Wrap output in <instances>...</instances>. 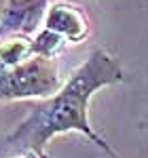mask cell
<instances>
[{
    "label": "cell",
    "mask_w": 148,
    "mask_h": 158,
    "mask_svg": "<svg viewBox=\"0 0 148 158\" xmlns=\"http://www.w3.org/2000/svg\"><path fill=\"white\" fill-rule=\"evenodd\" d=\"M119 82H123V70L119 59L106 49L95 47L53 97L34 103L30 114L15 127L13 133L7 135V150L47 158V146L53 137L76 131L85 135L99 150H104L110 158H123L89 122L91 97L99 89Z\"/></svg>",
    "instance_id": "cell-1"
},
{
    "label": "cell",
    "mask_w": 148,
    "mask_h": 158,
    "mask_svg": "<svg viewBox=\"0 0 148 158\" xmlns=\"http://www.w3.org/2000/svg\"><path fill=\"white\" fill-rule=\"evenodd\" d=\"M62 86L57 59L30 57L13 68L0 63V101L49 99Z\"/></svg>",
    "instance_id": "cell-2"
},
{
    "label": "cell",
    "mask_w": 148,
    "mask_h": 158,
    "mask_svg": "<svg viewBox=\"0 0 148 158\" xmlns=\"http://www.w3.org/2000/svg\"><path fill=\"white\" fill-rule=\"evenodd\" d=\"M49 6V0H4L0 9V40L38 34Z\"/></svg>",
    "instance_id": "cell-3"
},
{
    "label": "cell",
    "mask_w": 148,
    "mask_h": 158,
    "mask_svg": "<svg viewBox=\"0 0 148 158\" xmlns=\"http://www.w3.org/2000/svg\"><path fill=\"white\" fill-rule=\"evenodd\" d=\"M45 27L66 38L70 44L85 42L91 34V21L87 13L68 0H57L53 2L45 17Z\"/></svg>",
    "instance_id": "cell-4"
},
{
    "label": "cell",
    "mask_w": 148,
    "mask_h": 158,
    "mask_svg": "<svg viewBox=\"0 0 148 158\" xmlns=\"http://www.w3.org/2000/svg\"><path fill=\"white\" fill-rule=\"evenodd\" d=\"M34 57L32 53V38L30 36H11L0 40V63L13 68Z\"/></svg>",
    "instance_id": "cell-5"
},
{
    "label": "cell",
    "mask_w": 148,
    "mask_h": 158,
    "mask_svg": "<svg viewBox=\"0 0 148 158\" xmlns=\"http://www.w3.org/2000/svg\"><path fill=\"white\" fill-rule=\"evenodd\" d=\"M66 44H68L66 38L45 27L32 38V53H34V57H42V59H57L63 53Z\"/></svg>",
    "instance_id": "cell-6"
},
{
    "label": "cell",
    "mask_w": 148,
    "mask_h": 158,
    "mask_svg": "<svg viewBox=\"0 0 148 158\" xmlns=\"http://www.w3.org/2000/svg\"><path fill=\"white\" fill-rule=\"evenodd\" d=\"M24 158H36V156H24Z\"/></svg>",
    "instance_id": "cell-7"
}]
</instances>
